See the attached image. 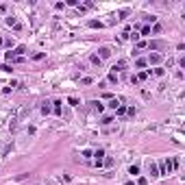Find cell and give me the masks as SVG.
Here are the masks:
<instances>
[{
  "label": "cell",
  "instance_id": "cell-1",
  "mask_svg": "<svg viewBox=\"0 0 185 185\" xmlns=\"http://www.w3.org/2000/svg\"><path fill=\"white\" fill-rule=\"evenodd\" d=\"M163 174H172V159H170V157L163 159L161 166H159V176H163Z\"/></svg>",
  "mask_w": 185,
  "mask_h": 185
},
{
  "label": "cell",
  "instance_id": "cell-2",
  "mask_svg": "<svg viewBox=\"0 0 185 185\" xmlns=\"http://www.w3.org/2000/svg\"><path fill=\"white\" fill-rule=\"evenodd\" d=\"M146 170H148V174L153 176V179L159 176V166H157L153 159H148V161H146Z\"/></svg>",
  "mask_w": 185,
  "mask_h": 185
},
{
  "label": "cell",
  "instance_id": "cell-3",
  "mask_svg": "<svg viewBox=\"0 0 185 185\" xmlns=\"http://www.w3.org/2000/svg\"><path fill=\"white\" fill-rule=\"evenodd\" d=\"M4 24H7V26H13L15 31H22V24L13 18V15H7V18H4Z\"/></svg>",
  "mask_w": 185,
  "mask_h": 185
},
{
  "label": "cell",
  "instance_id": "cell-4",
  "mask_svg": "<svg viewBox=\"0 0 185 185\" xmlns=\"http://www.w3.org/2000/svg\"><path fill=\"white\" fill-rule=\"evenodd\" d=\"M96 57H98L100 61H103V59H109V57H111V48H109V46H100Z\"/></svg>",
  "mask_w": 185,
  "mask_h": 185
},
{
  "label": "cell",
  "instance_id": "cell-5",
  "mask_svg": "<svg viewBox=\"0 0 185 185\" xmlns=\"http://www.w3.org/2000/svg\"><path fill=\"white\" fill-rule=\"evenodd\" d=\"M94 157H96V159H94V163H96L98 168H100V166L105 163V159H103V157H105V150H103V148H98L96 153H94Z\"/></svg>",
  "mask_w": 185,
  "mask_h": 185
},
{
  "label": "cell",
  "instance_id": "cell-6",
  "mask_svg": "<svg viewBox=\"0 0 185 185\" xmlns=\"http://www.w3.org/2000/svg\"><path fill=\"white\" fill-rule=\"evenodd\" d=\"M161 59H163V57H161L159 52H153V54L146 59V63H148V65H157V63H161Z\"/></svg>",
  "mask_w": 185,
  "mask_h": 185
},
{
  "label": "cell",
  "instance_id": "cell-7",
  "mask_svg": "<svg viewBox=\"0 0 185 185\" xmlns=\"http://www.w3.org/2000/svg\"><path fill=\"white\" fill-rule=\"evenodd\" d=\"M118 107H120V100H118V98H111V100H109V109H113V111H115Z\"/></svg>",
  "mask_w": 185,
  "mask_h": 185
},
{
  "label": "cell",
  "instance_id": "cell-8",
  "mask_svg": "<svg viewBox=\"0 0 185 185\" xmlns=\"http://www.w3.org/2000/svg\"><path fill=\"white\" fill-rule=\"evenodd\" d=\"M148 72H150V70H144V72H139V74L135 76V78H137V83H139V81H146V78H148Z\"/></svg>",
  "mask_w": 185,
  "mask_h": 185
},
{
  "label": "cell",
  "instance_id": "cell-9",
  "mask_svg": "<svg viewBox=\"0 0 185 185\" xmlns=\"http://www.w3.org/2000/svg\"><path fill=\"white\" fill-rule=\"evenodd\" d=\"M50 111H52V107H50V103H44V105H42V113H44V115H48Z\"/></svg>",
  "mask_w": 185,
  "mask_h": 185
},
{
  "label": "cell",
  "instance_id": "cell-10",
  "mask_svg": "<svg viewBox=\"0 0 185 185\" xmlns=\"http://www.w3.org/2000/svg\"><path fill=\"white\" fill-rule=\"evenodd\" d=\"M54 107H52V111H54V113H57V115H61V100H54Z\"/></svg>",
  "mask_w": 185,
  "mask_h": 185
},
{
  "label": "cell",
  "instance_id": "cell-11",
  "mask_svg": "<svg viewBox=\"0 0 185 185\" xmlns=\"http://www.w3.org/2000/svg\"><path fill=\"white\" fill-rule=\"evenodd\" d=\"M124 68H126V61H124V59H120V61L113 65V70H124Z\"/></svg>",
  "mask_w": 185,
  "mask_h": 185
},
{
  "label": "cell",
  "instance_id": "cell-12",
  "mask_svg": "<svg viewBox=\"0 0 185 185\" xmlns=\"http://www.w3.org/2000/svg\"><path fill=\"white\" fill-rule=\"evenodd\" d=\"M128 174L137 176V174H139V166H131V168H128Z\"/></svg>",
  "mask_w": 185,
  "mask_h": 185
},
{
  "label": "cell",
  "instance_id": "cell-13",
  "mask_svg": "<svg viewBox=\"0 0 185 185\" xmlns=\"http://www.w3.org/2000/svg\"><path fill=\"white\" fill-rule=\"evenodd\" d=\"M4 46H7V48L11 50V48L15 46V42H13V39H11V37H7V39H4Z\"/></svg>",
  "mask_w": 185,
  "mask_h": 185
},
{
  "label": "cell",
  "instance_id": "cell-14",
  "mask_svg": "<svg viewBox=\"0 0 185 185\" xmlns=\"http://www.w3.org/2000/svg\"><path fill=\"white\" fill-rule=\"evenodd\" d=\"M135 65H137V68H146L148 63H146V59H137V61H135Z\"/></svg>",
  "mask_w": 185,
  "mask_h": 185
},
{
  "label": "cell",
  "instance_id": "cell-15",
  "mask_svg": "<svg viewBox=\"0 0 185 185\" xmlns=\"http://www.w3.org/2000/svg\"><path fill=\"white\" fill-rule=\"evenodd\" d=\"M137 48H139V50H142V48H148V42H144V39H139V42H137Z\"/></svg>",
  "mask_w": 185,
  "mask_h": 185
},
{
  "label": "cell",
  "instance_id": "cell-16",
  "mask_svg": "<svg viewBox=\"0 0 185 185\" xmlns=\"http://www.w3.org/2000/svg\"><path fill=\"white\" fill-rule=\"evenodd\" d=\"M115 111H118V115H124V113H126V107H124V105H120Z\"/></svg>",
  "mask_w": 185,
  "mask_h": 185
},
{
  "label": "cell",
  "instance_id": "cell-17",
  "mask_svg": "<svg viewBox=\"0 0 185 185\" xmlns=\"http://www.w3.org/2000/svg\"><path fill=\"white\" fill-rule=\"evenodd\" d=\"M89 61H92V63H94V65H100V63H103V61H100V59L96 57V54H92V59H89Z\"/></svg>",
  "mask_w": 185,
  "mask_h": 185
},
{
  "label": "cell",
  "instance_id": "cell-18",
  "mask_svg": "<svg viewBox=\"0 0 185 185\" xmlns=\"http://www.w3.org/2000/svg\"><path fill=\"white\" fill-rule=\"evenodd\" d=\"M142 35H150V26H148V24L142 26Z\"/></svg>",
  "mask_w": 185,
  "mask_h": 185
},
{
  "label": "cell",
  "instance_id": "cell-19",
  "mask_svg": "<svg viewBox=\"0 0 185 185\" xmlns=\"http://www.w3.org/2000/svg\"><path fill=\"white\" fill-rule=\"evenodd\" d=\"M148 48H153V50H157V48H161V44H159V42H153V44H148Z\"/></svg>",
  "mask_w": 185,
  "mask_h": 185
},
{
  "label": "cell",
  "instance_id": "cell-20",
  "mask_svg": "<svg viewBox=\"0 0 185 185\" xmlns=\"http://www.w3.org/2000/svg\"><path fill=\"white\" fill-rule=\"evenodd\" d=\"M33 59H35V61H42V59H44V52H35V54H33Z\"/></svg>",
  "mask_w": 185,
  "mask_h": 185
},
{
  "label": "cell",
  "instance_id": "cell-21",
  "mask_svg": "<svg viewBox=\"0 0 185 185\" xmlns=\"http://www.w3.org/2000/svg\"><path fill=\"white\" fill-rule=\"evenodd\" d=\"M109 81L111 83H118V74H115V72H111V74H109Z\"/></svg>",
  "mask_w": 185,
  "mask_h": 185
},
{
  "label": "cell",
  "instance_id": "cell-22",
  "mask_svg": "<svg viewBox=\"0 0 185 185\" xmlns=\"http://www.w3.org/2000/svg\"><path fill=\"white\" fill-rule=\"evenodd\" d=\"M150 33H161V24H155L153 29H150Z\"/></svg>",
  "mask_w": 185,
  "mask_h": 185
},
{
  "label": "cell",
  "instance_id": "cell-23",
  "mask_svg": "<svg viewBox=\"0 0 185 185\" xmlns=\"http://www.w3.org/2000/svg\"><path fill=\"white\" fill-rule=\"evenodd\" d=\"M155 76H163V68H155Z\"/></svg>",
  "mask_w": 185,
  "mask_h": 185
},
{
  "label": "cell",
  "instance_id": "cell-24",
  "mask_svg": "<svg viewBox=\"0 0 185 185\" xmlns=\"http://www.w3.org/2000/svg\"><path fill=\"white\" fill-rule=\"evenodd\" d=\"M89 26H94V29H96V26H98V29H100V26H103V24H100V22H96V20H92V22H89Z\"/></svg>",
  "mask_w": 185,
  "mask_h": 185
},
{
  "label": "cell",
  "instance_id": "cell-25",
  "mask_svg": "<svg viewBox=\"0 0 185 185\" xmlns=\"http://www.w3.org/2000/svg\"><path fill=\"white\" fill-rule=\"evenodd\" d=\"M4 59L11 61V59H13V52H11V50H9V52H4Z\"/></svg>",
  "mask_w": 185,
  "mask_h": 185
},
{
  "label": "cell",
  "instance_id": "cell-26",
  "mask_svg": "<svg viewBox=\"0 0 185 185\" xmlns=\"http://www.w3.org/2000/svg\"><path fill=\"white\" fill-rule=\"evenodd\" d=\"M68 103L72 105V107H76V105H78V100H76V98H68Z\"/></svg>",
  "mask_w": 185,
  "mask_h": 185
},
{
  "label": "cell",
  "instance_id": "cell-27",
  "mask_svg": "<svg viewBox=\"0 0 185 185\" xmlns=\"http://www.w3.org/2000/svg\"><path fill=\"white\" fill-rule=\"evenodd\" d=\"M137 185H148V179H144V176H142V179L137 181Z\"/></svg>",
  "mask_w": 185,
  "mask_h": 185
},
{
  "label": "cell",
  "instance_id": "cell-28",
  "mask_svg": "<svg viewBox=\"0 0 185 185\" xmlns=\"http://www.w3.org/2000/svg\"><path fill=\"white\" fill-rule=\"evenodd\" d=\"M0 46H4V39L2 37H0Z\"/></svg>",
  "mask_w": 185,
  "mask_h": 185
}]
</instances>
